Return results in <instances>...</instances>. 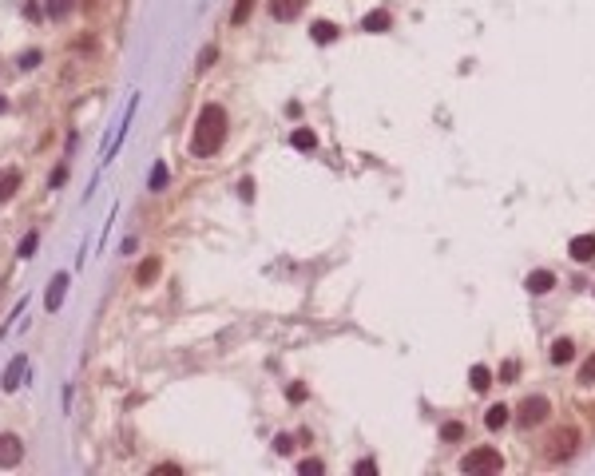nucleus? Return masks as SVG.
<instances>
[{"instance_id": "nucleus-1", "label": "nucleus", "mask_w": 595, "mask_h": 476, "mask_svg": "<svg viewBox=\"0 0 595 476\" xmlns=\"http://www.w3.org/2000/svg\"><path fill=\"white\" fill-rule=\"evenodd\" d=\"M226 139V112L219 103H207L199 112V123H195V135H191V151L195 155H214Z\"/></svg>"}, {"instance_id": "nucleus-2", "label": "nucleus", "mask_w": 595, "mask_h": 476, "mask_svg": "<svg viewBox=\"0 0 595 476\" xmlns=\"http://www.w3.org/2000/svg\"><path fill=\"white\" fill-rule=\"evenodd\" d=\"M461 468L464 472H500V468H504V456L496 453V448H488V445H480V448H473V453L464 456L461 460Z\"/></svg>"}, {"instance_id": "nucleus-24", "label": "nucleus", "mask_w": 595, "mask_h": 476, "mask_svg": "<svg viewBox=\"0 0 595 476\" xmlns=\"http://www.w3.org/2000/svg\"><path fill=\"white\" fill-rule=\"evenodd\" d=\"M441 436H444V441H461V436H464V425H456V421H449V425L441 429Z\"/></svg>"}, {"instance_id": "nucleus-9", "label": "nucleus", "mask_w": 595, "mask_h": 476, "mask_svg": "<svg viewBox=\"0 0 595 476\" xmlns=\"http://www.w3.org/2000/svg\"><path fill=\"white\" fill-rule=\"evenodd\" d=\"M302 8H306V0H270L274 21H294V16H298Z\"/></svg>"}, {"instance_id": "nucleus-11", "label": "nucleus", "mask_w": 595, "mask_h": 476, "mask_svg": "<svg viewBox=\"0 0 595 476\" xmlns=\"http://www.w3.org/2000/svg\"><path fill=\"white\" fill-rule=\"evenodd\" d=\"M552 286H555V274L552 270H532V274H528V290H532V294H548Z\"/></svg>"}, {"instance_id": "nucleus-31", "label": "nucleus", "mask_w": 595, "mask_h": 476, "mask_svg": "<svg viewBox=\"0 0 595 476\" xmlns=\"http://www.w3.org/2000/svg\"><path fill=\"white\" fill-rule=\"evenodd\" d=\"M306 397V385H290V401H302Z\"/></svg>"}, {"instance_id": "nucleus-20", "label": "nucleus", "mask_w": 595, "mask_h": 476, "mask_svg": "<svg viewBox=\"0 0 595 476\" xmlns=\"http://www.w3.org/2000/svg\"><path fill=\"white\" fill-rule=\"evenodd\" d=\"M68 12H71V0H48V16L60 21V16H68Z\"/></svg>"}, {"instance_id": "nucleus-21", "label": "nucleus", "mask_w": 595, "mask_h": 476, "mask_svg": "<svg viewBox=\"0 0 595 476\" xmlns=\"http://www.w3.org/2000/svg\"><path fill=\"white\" fill-rule=\"evenodd\" d=\"M167 187V167L163 163H155V171H151V191H163Z\"/></svg>"}, {"instance_id": "nucleus-18", "label": "nucleus", "mask_w": 595, "mask_h": 476, "mask_svg": "<svg viewBox=\"0 0 595 476\" xmlns=\"http://www.w3.org/2000/svg\"><path fill=\"white\" fill-rule=\"evenodd\" d=\"M389 24H393V21H389V12H369L362 28H365V32H385Z\"/></svg>"}, {"instance_id": "nucleus-32", "label": "nucleus", "mask_w": 595, "mask_h": 476, "mask_svg": "<svg viewBox=\"0 0 595 476\" xmlns=\"http://www.w3.org/2000/svg\"><path fill=\"white\" fill-rule=\"evenodd\" d=\"M91 4H96V0H83V8H91Z\"/></svg>"}, {"instance_id": "nucleus-28", "label": "nucleus", "mask_w": 595, "mask_h": 476, "mask_svg": "<svg viewBox=\"0 0 595 476\" xmlns=\"http://www.w3.org/2000/svg\"><path fill=\"white\" fill-rule=\"evenodd\" d=\"M40 64V52H28V56H21V68H36Z\"/></svg>"}, {"instance_id": "nucleus-5", "label": "nucleus", "mask_w": 595, "mask_h": 476, "mask_svg": "<svg viewBox=\"0 0 595 476\" xmlns=\"http://www.w3.org/2000/svg\"><path fill=\"white\" fill-rule=\"evenodd\" d=\"M24 373H28V361H24V357H12L8 369L0 373V389H4V393H16L21 381H24Z\"/></svg>"}, {"instance_id": "nucleus-4", "label": "nucleus", "mask_w": 595, "mask_h": 476, "mask_svg": "<svg viewBox=\"0 0 595 476\" xmlns=\"http://www.w3.org/2000/svg\"><path fill=\"white\" fill-rule=\"evenodd\" d=\"M24 456V441L16 433H4L0 436V468H16Z\"/></svg>"}, {"instance_id": "nucleus-3", "label": "nucleus", "mask_w": 595, "mask_h": 476, "mask_svg": "<svg viewBox=\"0 0 595 476\" xmlns=\"http://www.w3.org/2000/svg\"><path fill=\"white\" fill-rule=\"evenodd\" d=\"M548 413H552V405H548L544 397H528L524 405H520V413H516V421L524 429H532V425H540V421H548Z\"/></svg>"}, {"instance_id": "nucleus-10", "label": "nucleus", "mask_w": 595, "mask_h": 476, "mask_svg": "<svg viewBox=\"0 0 595 476\" xmlns=\"http://www.w3.org/2000/svg\"><path fill=\"white\" fill-rule=\"evenodd\" d=\"M16 187H21V171H16V167H4V171H0V203H8L12 195H16Z\"/></svg>"}, {"instance_id": "nucleus-19", "label": "nucleus", "mask_w": 595, "mask_h": 476, "mask_svg": "<svg viewBox=\"0 0 595 476\" xmlns=\"http://www.w3.org/2000/svg\"><path fill=\"white\" fill-rule=\"evenodd\" d=\"M254 12V0H238V4H234V12H231V21L234 24H246V16H250Z\"/></svg>"}, {"instance_id": "nucleus-8", "label": "nucleus", "mask_w": 595, "mask_h": 476, "mask_svg": "<svg viewBox=\"0 0 595 476\" xmlns=\"http://www.w3.org/2000/svg\"><path fill=\"white\" fill-rule=\"evenodd\" d=\"M567 254H572L575 262H591L595 258V234H575L572 246H567Z\"/></svg>"}, {"instance_id": "nucleus-22", "label": "nucleus", "mask_w": 595, "mask_h": 476, "mask_svg": "<svg viewBox=\"0 0 595 476\" xmlns=\"http://www.w3.org/2000/svg\"><path fill=\"white\" fill-rule=\"evenodd\" d=\"M298 472H302V476H322L325 465H322V460H302V465H298Z\"/></svg>"}, {"instance_id": "nucleus-13", "label": "nucleus", "mask_w": 595, "mask_h": 476, "mask_svg": "<svg viewBox=\"0 0 595 476\" xmlns=\"http://www.w3.org/2000/svg\"><path fill=\"white\" fill-rule=\"evenodd\" d=\"M155 278H159V258H147V262H139V270H135V282L147 286V282H155Z\"/></svg>"}, {"instance_id": "nucleus-26", "label": "nucleus", "mask_w": 595, "mask_h": 476, "mask_svg": "<svg viewBox=\"0 0 595 476\" xmlns=\"http://www.w3.org/2000/svg\"><path fill=\"white\" fill-rule=\"evenodd\" d=\"M214 56H219L214 48H202V56H199V71H207V68H211V64H214Z\"/></svg>"}, {"instance_id": "nucleus-25", "label": "nucleus", "mask_w": 595, "mask_h": 476, "mask_svg": "<svg viewBox=\"0 0 595 476\" xmlns=\"http://www.w3.org/2000/svg\"><path fill=\"white\" fill-rule=\"evenodd\" d=\"M36 243H40L36 234H24V243H21V258H32V254H36Z\"/></svg>"}, {"instance_id": "nucleus-27", "label": "nucleus", "mask_w": 595, "mask_h": 476, "mask_svg": "<svg viewBox=\"0 0 595 476\" xmlns=\"http://www.w3.org/2000/svg\"><path fill=\"white\" fill-rule=\"evenodd\" d=\"M274 448H278V453H290L294 441H290V436H274Z\"/></svg>"}, {"instance_id": "nucleus-12", "label": "nucleus", "mask_w": 595, "mask_h": 476, "mask_svg": "<svg viewBox=\"0 0 595 476\" xmlns=\"http://www.w3.org/2000/svg\"><path fill=\"white\" fill-rule=\"evenodd\" d=\"M290 143L298 147V151H313V147H318V135H313L310 127H298V132L290 135Z\"/></svg>"}, {"instance_id": "nucleus-33", "label": "nucleus", "mask_w": 595, "mask_h": 476, "mask_svg": "<svg viewBox=\"0 0 595 476\" xmlns=\"http://www.w3.org/2000/svg\"><path fill=\"white\" fill-rule=\"evenodd\" d=\"M0 112H4V100H0Z\"/></svg>"}, {"instance_id": "nucleus-15", "label": "nucleus", "mask_w": 595, "mask_h": 476, "mask_svg": "<svg viewBox=\"0 0 595 476\" xmlns=\"http://www.w3.org/2000/svg\"><path fill=\"white\" fill-rule=\"evenodd\" d=\"M572 357H575V345L567 342V337H560V342L552 345V361H555V365H564V361H572Z\"/></svg>"}, {"instance_id": "nucleus-16", "label": "nucleus", "mask_w": 595, "mask_h": 476, "mask_svg": "<svg viewBox=\"0 0 595 476\" xmlns=\"http://www.w3.org/2000/svg\"><path fill=\"white\" fill-rule=\"evenodd\" d=\"M508 413H512V409H504V405H492V409L485 413V425H488V429H504V425H508Z\"/></svg>"}, {"instance_id": "nucleus-17", "label": "nucleus", "mask_w": 595, "mask_h": 476, "mask_svg": "<svg viewBox=\"0 0 595 476\" xmlns=\"http://www.w3.org/2000/svg\"><path fill=\"white\" fill-rule=\"evenodd\" d=\"M468 377H473V389H476V393H485V389L492 385V373H488V365H473V373H468Z\"/></svg>"}, {"instance_id": "nucleus-29", "label": "nucleus", "mask_w": 595, "mask_h": 476, "mask_svg": "<svg viewBox=\"0 0 595 476\" xmlns=\"http://www.w3.org/2000/svg\"><path fill=\"white\" fill-rule=\"evenodd\" d=\"M353 472H362V476H369V472H377V465H374V460H357V468H353Z\"/></svg>"}, {"instance_id": "nucleus-6", "label": "nucleus", "mask_w": 595, "mask_h": 476, "mask_svg": "<svg viewBox=\"0 0 595 476\" xmlns=\"http://www.w3.org/2000/svg\"><path fill=\"white\" fill-rule=\"evenodd\" d=\"M575 441H579V436H575V429H560V433L552 436V448H548V456H552V460H567V456L575 453Z\"/></svg>"}, {"instance_id": "nucleus-7", "label": "nucleus", "mask_w": 595, "mask_h": 476, "mask_svg": "<svg viewBox=\"0 0 595 476\" xmlns=\"http://www.w3.org/2000/svg\"><path fill=\"white\" fill-rule=\"evenodd\" d=\"M64 294H68V274H56V278L48 282V294H44V306H48L52 314L64 306Z\"/></svg>"}, {"instance_id": "nucleus-30", "label": "nucleus", "mask_w": 595, "mask_h": 476, "mask_svg": "<svg viewBox=\"0 0 595 476\" xmlns=\"http://www.w3.org/2000/svg\"><path fill=\"white\" fill-rule=\"evenodd\" d=\"M238 191H243V199H254V182L243 179V187H238Z\"/></svg>"}, {"instance_id": "nucleus-23", "label": "nucleus", "mask_w": 595, "mask_h": 476, "mask_svg": "<svg viewBox=\"0 0 595 476\" xmlns=\"http://www.w3.org/2000/svg\"><path fill=\"white\" fill-rule=\"evenodd\" d=\"M579 381H584V385H595V354L584 361V369H579Z\"/></svg>"}, {"instance_id": "nucleus-14", "label": "nucleus", "mask_w": 595, "mask_h": 476, "mask_svg": "<svg viewBox=\"0 0 595 476\" xmlns=\"http://www.w3.org/2000/svg\"><path fill=\"white\" fill-rule=\"evenodd\" d=\"M310 36H313L318 44H333V40H337V28H333L330 21H318V24L310 28Z\"/></svg>"}]
</instances>
